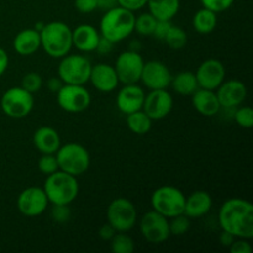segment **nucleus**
Returning <instances> with one entry per match:
<instances>
[{
  "label": "nucleus",
  "instance_id": "obj_1",
  "mask_svg": "<svg viewBox=\"0 0 253 253\" xmlns=\"http://www.w3.org/2000/svg\"><path fill=\"white\" fill-rule=\"evenodd\" d=\"M217 221L222 231L236 239L253 237V205L241 198H231L220 207Z\"/></svg>",
  "mask_w": 253,
  "mask_h": 253
},
{
  "label": "nucleus",
  "instance_id": "obj_2",
  "mask_svg": "<svg viewBox=\"0 0 253 253\" xmlns=\"http://www.w3.org/2000/svg\"><path fill=\"white\" fill-rule=\"evenodd\" d=\"M135 26V14L130 10L116 5L106 10L99 25V32L114 43L124 41L131 36Z\"/></svg>",
  "mask_w": 253,
  "mask_h": 253
},
{
  "label": "nucleus",
  "instance_id": "obj_3",
  "mask_svg": "<svg viewBox=\"0 0 253 253\" xmlns=\"http://www.w3.org/2000/svg\"><path fill=\"white\" fill-rule=\"evenodd\" d=\"M41 48L52 58H62L71 52L72 29L63 21H51L40 31Z\"/></svg>",
  "mask_w": 253,
  "mask_h": 253
},
{
  "label": "nucleus",
  "instance_id": "obj_4",
  "mask_svg": "<svg viewBox=\"0 0 253 253\" xmlns=\"http://www.w3.org/2000/svg\"><path fill=\"white\" fill-rule=\"evenodd\" d=\"M43 190L52 205H69L77 199L79 184L77 177L63 170H57L47 175L43 183Z\"/></svg>",
  "mask_w": 253,
  "mask_h": 253
},
{
  "label": "nucleus",
  "instance_id": "obj_5",
  "mask_svg": "<svg viewBox=\"0 0 253 253\" xmlns=\"http://www.w3.org/2000/svg\"><path fill=\"white\" fill-rule=\"evenodd\" d=\"M54 155L58 162L59 170H63L74 177L84 174L90 167V155L81 143L68 142L61 145Z\"/></svg>",
  "mask_w": 253,
  "mask_h": 253
},
{
  "label": "nucleus",
  "instance_id": "obj_6",
  "mask_svg": "<svg viewBox=\"0 0 253 253\" xmlns=\"http://www.w3.org/2000/svg\"><path fill=\"white\" fill-rule=\"evenodd\" d=\"M185 195L173 185H163L157 188L151 195L152 210L170 219L184 212Z\"/></svg>",
  "mask_w": 253,
  "mask_h": 253
},
{
  "label": "nucleus",
  "instance_id": "obj_7",
  "mask_svg": "<svg viewBox=\"0 0 253 253\" xmlns=\"http://www.w3.org/2000/svg\"><path fill=\"white\" fill-rule=\"evenodd\" d=\"M59 59L61 62L57 67V76L64 84L85 85L88 83L93 64L85 56L68 53Z\"/></svg>",
  "mask_w": 253,
  "mask_h": 253
},
{
  "label": "nucleus",
  "instance_id": "obj_8",
  "mask_svg": "<svg viewBox=\"0 0 253 253\" xmlns=\"http://www.w3.org/2000/svg\"><path fill=\"white\" fill-rule=\"evenodd\" d=\"M34 94L25 90L22 86H14V88L7 89L0 99L2 113L11 119L26 118L34 109Z\"/></svg>",
  "mask_w": 253,
  "mask_h": 253
},
{
  "label": "nucleus",
  "instance_id": "obj_9",
  "mask_svg": "<svg viewBox=\"0 0 253 253\" xmlns=\"http://www.w3.org/2000/svg\"><path fill=\"white\" fill-rule=\"evenodd\" d=\"M106 220L116 232H128L137 222V209L131 200L116 198L108 205Z\"/></svg>",
  "mask_w": 253,
  "mask_h": 253
},
{
  "label": "nucleus",
  "instance_id": "obj_10",
  "mask_svg": "<svg viewBox=\"0 0 253 253\" xmlns=\"http://www.w3.org/2000/svg\"><path fill=\"white\" fill-rule=\"evenodd\" d=\"M57 104L62 110L71 114L83 113L90 106L91 95L84 85L64 84L56 93Z\"/></svg>",
  "mask_w": 253,
  "mask_h": 253
},
{
  "label": "nucleus",
  "instance_id": "obj_11",
  "mask_svg": "<svg viewBox=\"0 0 253 253\" xmlns=\"http://www.w3.org/2000/svg\"><path fill=\"white\" fill-rule=\"evenodd\" d=\"M138 226L142 237L150 244H162L170 236L168 219L155 210L143 214Z\"/></svg>",
  "mask_w": 253,
  "mask_h": 253
},
{
  "label": "nucleus",
  "instance_id": "obj_12",
  "mask_svg": "<svg viewBox=\"0 0 253 253\" xmlns=\"http://www.w3.org/2000/svg\"><path fill=\"white\" fill-rule=\"evenodd\" d=\"M143 64H145V61H143L140 52L127 49V51L119 54L115 64H114L119 82L123 84L138 83L141 73H142Z\"/></svg>",
  "mask_w": 253,
  "mask_h": 253
},
{
  "label": "nucleus",
  "instance_id": "obj_13",
  "mask_svg": "<svg viewBox=\"0 0 253 253\" xmlns=\"http://www.w3.org/2000/svg\"><path fill=\"white\" fill-rule=\"evenodd\" d=\"M48 199L43 188L29 187L22 190L16 199V207L20 214L26 217H36L43 214L48 208Z\"/></svg>",
  "mask_w": 253,
  "mask_h": 253
},
{
  "label": "nucleus",
  "instance_id": "obj_14",
  "mask_svg": "<svg viewBox=\"0 0 253 253\" xmlns=\"http://www.w3.org/2000/svg\"><path fill=\"white\" fill-rule=\"evenodd\" d=\"M199 88L216 90L226 78V68L224 63L216 58L205 59L199 64L195 72Z\"/></svg>",
  "mask_w": 253,
  "mask_h": 253
},
{
  "label": "nucleus",
  "instance_id": "obj_15",
  "mask_svg": "<svg viewBox=\"0 0 253 253\" xmlns=\"http://www.w3.org/2000/svg\"><path fill=\"white\" fill-rule=\"evenodd\" d=\"M173 96L167 89H156L145 95L142 110L153 121L167 118L173 109Z\"/></svg>",
  "mask_w": 253,
  "mask_h": 253
},
{
  "label": "nucleus",
  "instance_id": "obj_16",
  "mask_svg": "<svg viewBox=\"0 0 253 253\" xmlns=\"http://www.w3.org/2000/svg\"><path fill=\"white\" fill-rule=\"evenodd\" d=\"M172 81L169 68L161 61H148L143 64L140 82L150 90L168 89Z\"/></svg>",
  "mask_w": 253,
  "mask_h": 253
},
{
  "label": "nucleus",
  "instance_id": "obj_17",
  "mask_svg": "<svg viewBox=\"0 0 253 253\" xmlns=\"http://www.w3.org/2000/svg\"><path fill=\"white\" fill-rule=\"evenodd\" d=\"M215 91L221 109L225 110H234L237 106L242 105L247 98L246 85L239 79L224 81Z\"/></svg>",
  "mask_w": 253,
  "mask_h": 253
},
{
  "label": "nucleus",
  "instance_id": "obj_18",
  "mask_svg": "<svg viewBox=\"0 0 253 253\" xmlns=\"http://www.w3.org/2000/svg\"><path fill=\"white\" fill-rule=\"evenodd\" d=\"M145 90L142 86L137 85V83L124 84L123 88L116 94V106L124 115L141 110L145 101Z\"/></svg>",
  "mask_w": 253,
  "mask_h": 253
},
{
  "label": "nucleus",
  "instance_id": "obj_19",
  "mask_svg": "<svg viewBox=\"0 0 253 253\" xmlns=\"http://www.w3.org/2000/svg\"><path fill=\"white\" fill-rule=\"evenodd\" d=\"M89 82L93 84L96 90L101 93H111L120 84L115 68L108 63H98L91 66Z\"/></svg>",
  "mask_w": 253,
  "mask_h": 253
},
{
  "label": "nucleus",
  "instance_id": "obj_20",
  "mask_svg": "<svg viewBox=\"0 0 253 253\" xmlns=\"http://www.w3.org/2000/svg\"><path fill=\"white\" fill-rule=\"evenodd\" d=\"M100 32L95 26L90 24H81L72 30V42L78 51L89 52L95 51L100 40Z\"/></svg>",
  "mask_w": 253,
  "mask_h": 253
},
{
  "label": "nucleus",
  "instance_id": "obj_21",
  "mask_svg": "<svg viewBox=\"0 0 253 253\" xmlns=\"http://www.w3.org/2000/svg\"><path fill=\"white\" fill-rule=\"evenodd\" d=\"M190 96H192L193 108L200 115L211 118V116L217 115L221 111V105H220L215 90L198 88Z\"/></svg>",
  "mask_w": 253,
  "mask_h": 253
},
{
  "label": "nucleus",
  "instance_id": "obj_22",
  "mask_svg": "<svg viewBox=\"0 0 253 253\" xmlns=\"http://www.w3.org/2000/svg\"><path fill=\"white\" fill-rule=\"evenodd\" d=\"M212 198L205 190H195L189 197H185L184 214L189 219H200L211 210Z\"/></svg>",
  "mask_w": 253,
  "mask_h": 253
},
{
  "label": "nucleus",
  "instance_id": "obj_23",
  "mask_svg": "<svg viewBox=\"0 0 253 253\" xmlns=\"http://www.w3.org/2000/svg\"><path fill=\"white\" fill-rule=\"evenodd\" d=\"M32 143L40 153H56L61 147L59 133L49 126H41L37 128L32 136Z\"/></svg>",
  "mask_w": 253,
  "mask_h": 253
},
{
  "label": "nucleus",
  "instance_id": "obj_24",
  "mask_svg": "<svg viewBox=\"0 0 253 253\" xmlns=\"http://www.w3.org/2000/svg\"><path fill=\"white\" fill-rule=\"evenodd\" d=\"M15 52L20 56H31L41 48L40 32L35 29H25L17 32L12 41Z\"/></svg>",
  "mask_w": 253,
  "mask_h": 253
},
{
  "label": "nucleus",
  "instance_id": "obj_25",
  "mask_svg": "<svg viewBox=\"0 0 253 253\" xmlns=\"http://www.w3.org/2000/svg\"><path fill=\"white\" fill-rule=\"evenodd\" d=\"M146 6L157 20L172 21L180 9V0H147Z\"/></svg>",
  "mask_w": 253,
  "mask_h": 253
},
{
  "label": "nucleus",
  "instance_id": "obj_26",
  "mask_svg": "<svg viewBox=\"0 0 253 253\" xmlns=\"http://www.w3.org/2000/svg\"><path fill=\"white\" fill-rule=\"evenodd\" d=\"M169 86L174 90V93L183 96H190L199 88L195 73L190 71H182L175 76H172Z\"/></svg>",
  "mask_w": 253,
  "mask_h": 253
},
{
  "label": "nucleus",
  "instance_id": "obj_27",
  "mask_svg": "<svg viewBox=\"0 0 253 253\" xmlns=\"http://www.w3.org/2000/svg\"><path fill=\"white\" fill-rule=\"evenodd\" d=\"M193 27L200 35L211 34L217 25V14L212 10L202 7L193 16Z\"/></svg>",
  "mask_w": 253,
  "mask_h": 253
},
{
  "label": "nucleus",
  "instance_id": "obj_28",
  "mask_svg": "<svg viewBox=\"0 0 253 253\" xmlns=\"http://www.w3.org/2000/svg\"><path fill=\"white\" fill-rule=\"evenodd\" d=\"M153 120L141 109V110L133 111L126 115V125L128 130L132 133L138 136L146 135L152 128Z\"/></svg>",
  "mask_w": 253,
  "mask_h": 253
},
{
  "label": "nucleus",
  "instance_id": "obj_29",
  "mask_svg": "<svg viewBox=\"0 0 253 253\" xmlns=\"http://www.w3.org/2000/svg\"><path fill=\"white\" fill-rule=\"evenodd\" d=\"M163 41L166 42V44L170 49H175L177 51V49H182L187 46L188 35L184 29L172 24V26L169 27Z\"/></svg>",
  "mask_w": 253,
  "mask_h": 253
},
{
  "label": "nucleus",
  "instance_id": "obj_30",
  "mask_svg": "<svg viewBox=\"0 0 253 253\" xmlns=\"http://www.w3.org/2000/svg\"><path fill=\"white\" fill-rule=\"evenodd\" d=\"M156 22H157V19L153 15H151L150 12H142L138 16H135L133 32L140 36H152Z\"/></svg>",
  "mask_w": 253,
  "mask_h": 253
},
{
  "label": "nucleus",
  "instance_id": "obj_31",
  "mask_svg": "<svg viewBox=\"0 0 253 253\" xmlns=\"http://www.w3.org/2000/svg\"><path fill=\"white\" fill-rule=\"evenodd\" d=\"M110 249L114 253H132L135 242L127 232H116L110 240Z\"/></svg>",
  "mask_w": 253,
  "mask_h": 253
},
{
  "label": "nucleus",
  "instance_id": "obj_32",
  "mask_svg": "<svg viewBox=\"0 0 253 253\" xmlns=\"http://www.w3.org/2000/svg\"><path fill=\"white\" fill-rule=\"evenodd\" d=\"M168 224H169L170 236L172 235L173 236H182V235L187 234L190 229V219L184 212L168 219Z\"/></svg>",
  "mask_w": 253,
  "mask_h": 253
},
{
  "label": "nucleus",
  "instance_id": "obj_33",
  "mask_svg": "<svg viewBox=\"0 0 253 253\" xmlns=\"http://www.w3.org/2000/svg\"><path fill=\"white\" fill-rule=\"evenodd\" d=\"M234 120L242 128H251L253 126V110L251 106H237L234 109Z\"/></svg>",
  "mask_w": 253,
  "mask_h": 253
},
{
  "label": "nucleus",
  "instance_id": "obj_34",
  "mask_svg": "<svg viewBox=\"0 0 253 253\" xmlns=\"http://www.w3.org/2000/svg\"><path fill=\"white\" fill-rule=\"evenodd\" d=\"M37 168H39L40 172L42 174L47 175L52 174V173L59 170L58 162H57V158L54 153H43L41 157L39 158V162H37Z\"/></svg>",
  "mask_w": 253,
  "mask_h": 253
},
{
  "label": "nucleus",
  "instance_id": "obj_35",
  "mask_svg": "<svg viewBox=\"0 0 253 253\" xmlns=\"http://www.w3.org/2000/svg\"><path fill=\"white\" fill-rule=\"evenodd\" d=\"M42 85H43V79L41 74L36 72H29L21 79V86L31 94L37 93L42 88Z\"/></svg>",
  "mask_w": 253,
  "mask_h": 253
},
{
  "label": "nucleus",
  "instance_id": "obj_36",
  "mask_svg": "<svg viewBox=\"0 0 253 253\" xmlns=\"http://www.w3.org/2000/svg\"><path fill=\"white\" fill-rule=\"evenodd\" d=\"M71 209L69 205H52L51 217L57 224H66L71 219Z\"/></svg>",
  "mask_w": 253,
  "mask_h": 253
},
{
  "label": "nucleus",
  "instance_id": "obj_37",
  "mask_svg": "<svg viewBox=\"0 0 253 253\" xmlns=\"http://www.w3.org/2000/svg\"><path fill=\"white\" fill-rule=\"evenodd\" d=\"M235 0H200L203 7L212 10L214 12L219 14V12L226 11L227 9L232 6Z\"/></svg>",
  "mask_w": 253,
  "mask_h": 253
},
{
  "label": "nucleus",
  "instance_id": "obj_38",
  "mask_svg": "<svg viewBox=\"0 0 253 253\" xmlns=\"http://www.w3.org/2000/svg\"><path fill=\"white\" fill-rule=\"evenodd\" d=\"M231 253H251L252 247L250 240L247 239H235L234 242L229 246Z\"/></svg>",
  "mask_w": 253,
  "mask_h": 253
},
{
  "label": "nucleus",
  "instance_id": "obj_39",
  "mask_svg": "<svg viewBox=\"0 0 253 253\" xmlns=\"http://www.w3.org/2000/svg\"><path fill=\"white\" fill-rule=\"evenodd\" d=\"M74 7L82 14H90L98 9L96 0H74Z\"/></svg>",
  "mask_w": 253,
  "mask_h": 253
},
{
  "label": "nucleus",
  "instance_id": "obj_40",
  "mask_svg": "<svg viewBox=\"0 0 253 253\" xmlns=\"http://www.w3.org/2000/svg\"><path fill=\"white\" fill-rule=\"evenodd\" d=\"M170 26H172V21H167V20H157L152 36H155L157 40L163 41Z\"/></svg>",
  "mask_w": 253,
  "mask_h": 253
},
{
  "label": "nucleus",
  "instance_id": "obj_41",
  "mask_svg": "<svg viewBox=\"0 0 253 253\" xmlns=\"http://www.w3.org/2000/svg\"><path fill=\"white\" fill-rule=\"evenodd\" d=\"M146 4H147V0H118L119 6L125 7L132 12L138 11L142 7H145Z\"/></svg>",
  "mask_w": 253,
  "mask_h": 253
},
{
  "label": "nucleus",
  "instance_id": "obj_42",
  "mask_svg": "<svg viewBox=\"0 0 253 253\" xmlns=\"http://www.w3.org/2000/svg\"><path fill=\"white\" fill-rule=\"evenodd\" d=\"M114 44H115V43H114V42L109 41V40L105 39V37L100 36V40H99L98 46H96L95 51L98 52L99 54H103V56H106V54H109L111 51H113Z\"/></svg>",
  "mask_w": 253,
  "mask_h": 253
},
{
  "label": "nucleus",
  "instance_id": "obj_43",
  "mask_svg": "<svg viewBox=\"0 0 253 253\" xmlns=\"http://www.w3.org/2000/svg\"><path fill=\"white\" fill-rule=\"evenodd\" d=\"M115 234H116L115 229H114L109 222L104 224L103 226L99 229V237H100L101 240H104V241H110Z\"/></svg>",
  "mask_w": 253,
  "mask_h": 253
},
{
  "label": "nucleus",
  "instance_id": "obj_44",
  "mask_svg": "<svg viewBox=\"0 0 253 253\" xmlns=\"http://www.w3.org/2000/svg\"><path fill=\"white\" fill-rule=\"evenodd\" d=\"M63 85L64 83L62 82V79L59 78L58 76L52 77V78H49L48 81H47V88H48L49 91H52V93L54 94H56Z\"/></svg>",
  "mask_w": 253,
  "mask_h": 253
},
{
  "label": "nucleus",
  "instance_id": "obj_45",
  "mask_svg": "<svg viewBox=\"0 0 253 253\" xmlns=\"http://www.w3.org/2000/svg\"><path fill=\"white\" fill-rule=\"evenodd\" d=\"M7 67H9V56L6 51L0 47V77L6 72Z\"/></svg>",
  "mask_w": 253,
  "mask_h": 253
},
{
  "label": "nucleus",
  "instance_id": "obj_46",
  "mask_svg": "<svg viewBox=\"0 0 253 253\" xmlns=\"http://www.w3.org/2000/svg\"><path fill=\"white\" fill-rule=\"evenodd\" d=\"M235 239H236V237H234L231 234H229V232L226 231H221V234H220V237H219L220 244L225 247H229L230 245L234 242Z\"/></svg>",
  "mask_w": 253,
  "mask_h": 253
},
{
  "label": "nucleus",
  "instance_id": "obj_47",
  "mask_svg": "<svg viewBox=\"0 0 253 253\" xmlns=\"http://www.w3.org/2000/svg\"><path fill=\"white\" fill-rule=\"evenodd\" d=\"M96 2H98V9L104 10V11L118 5V0H96Z\"/></svg>",
  "mask_w": 253,
  "mask_h": 253
},
{
  "label": "nucleus",
  "instance_id": "obj_48",
  "mask_svg": "<svg viewBox=\"0 0 253 253\" xmlns=\"http://www.w3.org/2000/svg\"><path fill=\"white\" fill-rule=\"evenodd\" d=\"M140 46H141L140 42H138V41H132L130 43V49H131V51L138 52V51H140Z\"/></svg>",
  "mask_w": 253,
  "mask_h": 253
}]
</instances>
